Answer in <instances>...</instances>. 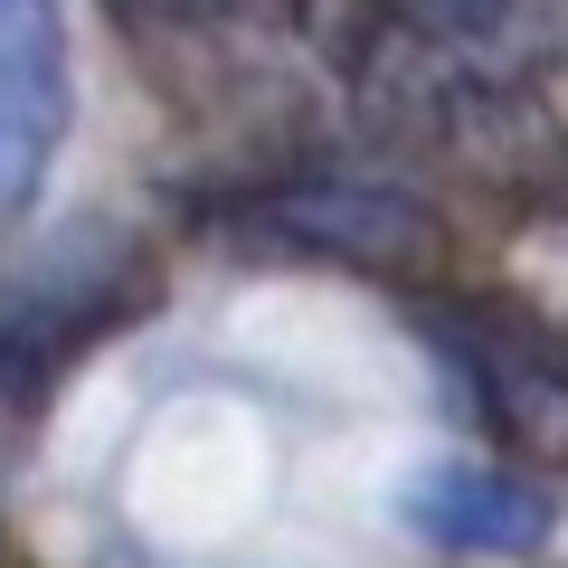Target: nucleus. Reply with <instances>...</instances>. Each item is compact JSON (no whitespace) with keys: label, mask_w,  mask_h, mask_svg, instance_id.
I'll use <instances>...</instances> for the list:
<instances>
[{"label":"nucleus","mask_w":568,"mask_h":568,"mask_svg":"<svg viewBox=\"0 0 568 568\" xmlns=\"http://www.w3.org/2000/svg\"><path fill=\"white\" fill-rule=\"evenodd\" d=\"M398 521L436 549H474V559H511V549H540L559 503L540 493V474L511 465H426L398 493Z\"/></svg>","instance_id":"obj_3"},{"label":"nucleus","mask_w":568,"mask_h":568,"mask_svg":"<svg viewBox=\"0 0 568 568\" xmlns=\"http://www.w3.org/2000/svg\"><path fill=\"white\" fill-rule=\"evenodd\" d=\"M77 123V58L58 0H0V237L39 209Z\"/></svg>","instance_id":"obj_1"},{"label":"nucleus","mask_w":568,"mask_h":568,"mask_svg":"<svg viewBox=\"0 0 568 568\" xmlns=\"http://www.w3.org/2000/svg\"><path fill=\"white\" fill-rule=\"evenodd\" d=\"M436 342L465 361L474 398L493 407L521 455H568V342L530 313H503V304H446V323H426Z\"/></svg>","instance_id":"obj_2"},{"label":"nucleus","mask_w":568,"mask_h":568,"mask_svg":"<svg viewBox=\"0 0 568 568\" xmlns=\"http://www.w3.org/2000/svg\"><path fill=\"white\" fill-rule=\"evenodd\" d=\"M114 20L142 48L237 67V58H275L294 39V20H304V0H114Z\"/></svg>","instance_id":"obj_4"}]
</instances>
